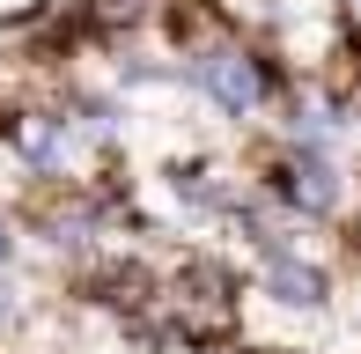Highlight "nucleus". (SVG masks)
<instances>
[{
  "label": "nucleus",
  "instance_id": "obj_1",
  "mask_svg": "<svg viewBox=\"0 0 361 354\" xmlns=\"http://www.w3.org/2000/svg\"><path fill=\"white\" fill-rule=\"evenodd\" d=\"M192 74H200V89H207V96H221L228 111H251L258 96H266V82H258V67H251L243 52H207Z\"/></svg>",
  "mask_w": 361,
  "mask_h": 354
},
{
  "label": "nucleus",
  "instance_id": "obj_2",
  "mask_svg": "<svg viewBox=\"0 0 361 354\" xmlns=\"http://www.w3.org/2000/svg\"><path fill=\"white\" fill-rule=\"evenodd\" d=\"M273 295H281V303H302V310H317V303H324V273L281 259V266H273Z\"/></svg>",
  "mask_w": 361,
  "mask_h": 354
},
{
  "label": "nucleus",
  "instance_id": "obj_3",
  "mask_svg": "<svg viewBox=\"0 0 361 354\" xmlns=\"http://www.w3.org/2000/svg\"><path fill=\"white\" fill-rule=\"evenodd\" d=\"M295 200H310V207H332V200H339V177H332V163H317V155H310V163L295 170Z\"/></svg>",
  "mask_w": 361,
  "mask_h": 354
},
{
  "label": "nucleus",
  "instance_id": "obj_4",
  "mask_svg": "<svg viewBox=\"0 0 361 354\" xmlns=\"http://www.w3.org/2000/svg\"><path fill=\"white\" fill-rule=\"evenodd\" d=\"M0 259H8V229H0Z\"/></svg>",
  "mask_w": 361,
  "mask_h": 354
}]
</instances>
